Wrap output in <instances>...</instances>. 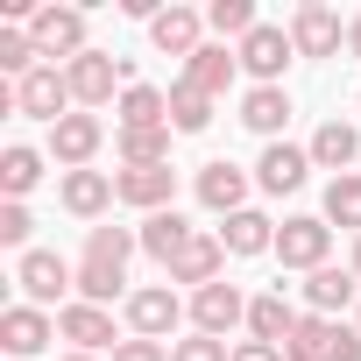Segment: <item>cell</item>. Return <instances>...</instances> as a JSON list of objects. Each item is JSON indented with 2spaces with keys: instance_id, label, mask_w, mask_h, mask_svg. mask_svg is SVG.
I'll return each mask as SVG.
<instances>
[{
  "instance_id": "4",
  "label": "cell",
  "mask_w": 361,
  "mask_h": 361,
  "mask_svg": "<svg viewBox=\"0 0 361 361\" xmlns=\"http://www.w3.org/2000/svg\"><path fill=\"white\" fill-rule=\"evenodd\" d=\"M177 319H185V305H177V290H170V283L128 290V326H135V340H170V333H177Z\"/></svg>"
},
{
  "instance_id": "41",
  "label": "cell",
  "mask_w": 361,
  "mask_h": 361,
  "mask_svg": "<svg viewBox=\"0 0 361 361\" xmlns=\"http://www.w3.org/2000/svg\"><path fill=\"white\" fill-rule=\"evenodd\" d=\"M347 50H354V57H361V15H354V22H347Z\"/></svg>"
},
{
  "instance_id": "24",
  "label": "cell",
  "mask_w": 361,
  "mask_h": 361,
  "mask_svg": "<svg viewBox=\"0 0 361 361\" xmlns=\"http://www.w3.org/2000/svg\"><path fill=\"white\" fill-rule=\"evenodd\" d=\"M220 248L227 255H262V248H276V227H269V213H234L227 227H220Z\"/></svg>"
},
{
  "instance_id": "8",
  "label": "cell",
  "mask_w": 361,
  "mask_h": 361,
  "mask_svg": "<svg viewBox=\"0 0 361 361\" xmlns=\"http://www.w3.org/2000/svg\"><path fill=\"white\" fill-rule=\"evenodd\" d=\"M241 319H248V298H241V290H234L227 276H220V283H206V290H192V326H199V333L227 340V333H234Z\"/></svg>"
},
{
  "instance_id": "44",
  "label": "cell",
  "mask_w": 361,
  "mask_h": 361,
  "mask_svg": "<svg viewBox=\"0 0 361 361\" xmlns=\"http://www.w3.org/2000/svg\"><path fill=\"white\" fill-rule=\"evenodd\" d=\"M354 326H361V312H354Z\"/></svg>"
},
{
  "instance_id": "26",
  "label": "cell",
  "mask_w": 361,
  "mask_h": 361,
  "mask_svg": "<svg viewBox=\"0 0 361 361\" xmlns=\"http://www.w3.org/2000/svg\"><path fill=\"white\" fill-rule=\"evenodd\" d=\"M234 64H241V50H227V43H206V50L185 64V78H192L199 92H227V85H234Z\"/></svg>"
},
{
  "instance_id": "23",
  "label": "cell",
  "mask_w": 361,
  "mask_h": 361,
  "mask_svg": "<svg viewBox=\"0 0 361 361\" xmlns=\"http://www.w3.org/2000/svg\"><path fill=\"white\" fill-rule=\"evenodd\" d=\"M361 156V128H347V121H326L319 135H312V163L319 170H333V177H347V163Z\"/></svg>"
},
{
  "instance_id": "31",
  "label": "cell",
  "mask_w": 361,
  "mask_h": 361,
  "mask_svg": "<svg viewBox=\"0 0 361 361\" xmlns=\"http://www.w3.org/2000/svg\"><path fill=\"white\" fill-rule=\"evenodd\" d=\"M128 290V269L114 262H78V305H114Z\"/></svg>"
},
{
  "instance_id": "21",
  "label": "cell",
  "mask_w": 361,
  "mask_h": 361,
  "mask_svg": "<svg viewBox=\"0 0 361 361\" xmlns=\"http://www.w3.org/2000/svg\"><path fill=\"white\" fill-rule=\"evenodd\" d=\"M114 121H121V135H135V128H170V92L128 85V92L114 99Z\"/></svg>"
},
{
  "instance_id": "14",
  "label": "cell",
  "mask_w": 361,
  "mask_h": 361,
  "mask_svg": "<svg viewBox=\"0 0 361 361\" xmlns=\"http://www.w3.org/2000/svg\"><path fill=\"white\" fill-rule=\"evenodd\" d=\"M305 170H312V149L269 142V149H262V163H255V185H262L269 199H283V192H298V185H305Z\"/></svg>"
},
{
  "instance_id": "42",
  "label": "cell",
  "mask_w": 361,
  "mask_h": 361,
  "mask_svg": "<svg viewBox=\"0 0 361 361\" xmlns=\"http://www.w3.org/2000/svg\"><path fill=\"white\" fill-rule=\"evenodd\" d=\"M347 269H354V276H361V234H354V262H347Z\"/></svg>"
},
{
  "instance_id": "28",
  "label": "cell",
  "mask_w": 361,
  "mask_h": 361,
  "mask_svg": "<svg viewBox=\"0 0 361 361\" xmlns=\"http://www.w3.org/2000/svg\"><path fill=\"white\" fill-rule=\"evenodd\" d=\"M333 333H340V319L305 312V319H298V333L283 340V361H326V354H333Z\"/></svg>"
},
{
  "instance_id": "35",
  "label": "cell",
  "mask_w": 361,
  "mask_h": 361,
  "mask_svg": "<svg viewBox=\"0 0 361 361\" xmlns=\"http://www.w3.org/2000/svg\"><path fill=\"white\" fill-rule=\"evenodd\" d=\"M206 29H220V36H255L262 22H255V8H248V0H213V8H206Z\"/></svg>"
},
{
  "instance_id": "6",
  "label": "cell",
  "mask_w": 361,
  "mask_h": 361,
  "mask_svg": "<svg viewBox=\"0 0 361 361\" xmlns=\"http://www.w3.org/2000/svg\"><path fill=\"white\" fill-rule=\"evenodd\" d=\"M114 199H121V206H142V220H149V213H163V206L177 199V170H170V163L114 170Z\"/></svg>"
},
{
  "instance_id": "39",
  "label": "cell",
  "mask_w": 361,
  "mask_h": 361,
  "mask_svg": "<svg viewBox=\"0 0 361 361\" xmlns=\"http://www.w3.org/2000/svg\"><path fill=\"white\" fill-rule=\"evenodd\" d=\"M326 361H361V326H340L333 333V354Z\"/></svg>"
},
{
  "instance_id": "11",
  "label": "cell",
  "mask_w": 361,
  "mask_h": 361,
  "mask_svg": "<svg viewBox=\"0 0 361 361\" xmlns=\"http://www.w3.org/2000/svg\"><path fill=\"white\" fill-rule=\"evenodd\" d=\"M99 142H106L99 114H64V121L50 128V156H57L64 170H85V163L99 156Z\"/></svg>"
},
{
  "instance_id": "1",
  "label": "cell",
  "mask_w": 361,
  "mask_h": 361,
  "mask_svg": "<svg viewBox=\"0 0 361 361\" xmlns=\"http://www.w3.org/2000/svg\"><path fill=\"white\" fill-rule=\"evenodd\" d=\"M128 71H135V64H128V57H106V50H85V57H71V64H64V78H71V99H78V114L106 106V99H114V85H121Z\"/></svg>"
},
{
  "instance_id": "13",
  "label": "cell",
  "mask_w": 361,
  "mask_h": 361,
  "mask_svg": "<svg viewBox=\"0 0 361 361\" xmlns=\"http://www.w3.org/2000/svg\"><path fill=\"white\" fill-rule=\"evenodd\" d=\"M199 29H206V15H192V8H163V15L149 22V43H156L163 57H185V64H192V57L206 50Z\"/></svg>"
},
{
  "instance_id": "37",
  "label": "cell",
  "mask_w": 361,
  "mask_h": 361,
  "mask_svg": "<svg viewBox=\"0 0 361 361\" xmlns=\"http://www.w3.org/2000/svg\"><path fill=\"white\" fill-rule=\"evenodd\" d=\"M36 234V220H29V206L22 199H8V206H0V248H22Z\"/></svg>"
},
{
  "instance_id": "30",
  "label": "cell",
  "mask_w": 361,
  "mask_h": 361,
  "mask_svg": "<svg viewBox=\"0 0 361 361\" xmlns=\"http://www.w3.org/2000/svg\"><path fill=\"white\" fill-rule=\"evenodd\" d=\"M149 163H170V128H135V135H121V170H149Z\"/></svg>"
},
{
  "instance_id": "36",
  "label": "cell",
  "mask_w": 361,
  "mask_h": 361,
  "mask_svg": "<svg viewBox=\"0 0 361 361\" xmlns=\"http://www.w3.org/2000/svg\"><path fill=\"white\" fill-rule=\"evenodd\" d=\"M170 361H234V347L213 340V333H192V340H177V347H170Z\"/></svg>"
},
{
  "instance_id": "15",
  "label": "cell",
  "mask_w": 361,
  "mask_h": 361,
  "mask_svg": "<svg viewBox=\"0 0 361 361\" xmlns=\"http://www.w3.org/2000/svg\"><path fill=\"white\" fill-rule=\"evenodd\" d=\"M220 269H227V248H220V234H192L185 248H177V262H170V283H220Z\"/></svg>"
},
{
  "instance_id": "22",
  "label": "cell",
  "mask_w": 361,
  "mask_h": 361,
  "mask_svg": "<svg viewBox=\"0 0 361 361\" xmlns=\"http://www.w3.org/2000/svg\"><path fill=\"white\" fill-rule=\"evenodd\" d=\"M64 206H71L78 220H99V213L114 206V177H106V170H64Z\"/></svg>"
},
{
  "instance_id": "3",
  "label": "cell",
  "mask_w": 361,
  "mask_h": 361,
  "mask_svg": "<svg viewBox=\"0 0 361 361\" xmlns=\"http://www.w3.org/2000/svg\"><path fill=\"white\" fill-rule=\"evenodd\" d=\"M326 248H333V227L326 220H312V213H298V220H283L276 227V262L283 269H326Z\"/></svg>"
},
{
  "instance_id": "7",
  "label": "cell",
  "mask_w": 361,
  "mask_h": 361,
  "mask_svg": "<svg viewBox=\"0 0 361 361\" xmlns=\"http://www.w3.org/2000/svg\"><path fill=\"white\" fill-rule=\"evenodd\" d=\"M29 36L43 57H85V8H36Z\"/></svg>"
},
{
  "instance_id": "20",
  "label": "cell",
  "mask_w": 361,
  "mask_h": 361,
  "mask_svg": "<svg viewBox=\"0 0 361 361\" xmlns=\"http://www.w3.org/2000/svg\"><path fill=\"white\" fill-rule=\"evenodd\" d=\"M298 319H305V312H290V298H283V290H262V298H248V340H269V347H283V340L298 333Z\"/></svg>"
},
{
  "instance_id": "12",
  "label": "cell",
  "mask_w": 361,
  "mask_h": 361,
  "mask_svg": "<svg viewBox=\"0 0 361 361\" xmlns=\"http://www.w3.org/2000/svg\"><path fill=\"white\" fill-rule=\"evenodd\" d=\"M340 15L326 8V0H305V8L290 15V43H298V57H333L340 50Z\"/></svg>"
},
{
  "instance_id": "2",
  "label": "cell",
  "mask_w": 361,
  "mask_h": 361,
  "mask_svg": "<svg viewBox=\"0 0 361 361\" xmlns=\"http://www.w3.org/2000/svg\"><path fill=\"white\" fill-rule=\"evenodd\" d=\"M15 283H22L29 305H57L64 290H78V269H71L64 255H50V248H29V255L15 262ZM57 312H64V305H57Z\"/></svg>"
},
{
  "instance_id": "38",
  "label": "cell",
  "mask_w": 361,
  "mask_h": 361,
  "mask_svg": "<svg viewBox=\"0 0 361 361\" xmlns=\"http://www.w3.org/2000/svg\"><path fill=\"white\" fill-rule=\"evenodd\" d=\"M114 361H170V347H163V340H121Z\"/></svg>"
},
{
  "instance_id": "19",
  "label": "cell",
  "mask_w": 361,
  "mask_h": 361,
  "mask_svg": "<svg viewBox=\"0 0 361 361\" xmlns=\"http://www.w3.org/2000/svg\"><path fill=\"white\" fill-rule=\"evenodd\" d=\"M354 290H361V276L326 262V269H312V276H305V312L333 319V312H347V305H354Z\"/></svg>"
},
{
  "instance_id": "27",
  "label": "cell",
  "mask_w": 361,
  "mask_h": 361,
  "mask_svg": "<svg viewBox=\"0 0 361 361\" xmlns=\"http://www.w3.org/2000/svg\"><path fill=\"white\" fill-rule=\"evenodd\" d=\"M241 121H248L255 135H283V121H290V92H283V85H255V92L241 99Z\"/></svg>"
},
{
  "instance_id": "33",
  "label": "cell",
  "mask_w": 361,
  "mask_h": 361,
  "mask_svg": "<svg viewBox=\"0 0 361 361\" xmlns=\"http://www.w3.org/2000/svg\"><path fill=\"white\" fill-rule=\"evenodd\" d=\"M326 220H333V227H354V234H361V177H354V170L326 185Z\"/></svg>"
},
{
  "instance_id": "29",
  "label": "cell",
  "mask_w": 361,
  "mask_h": 361,
  "mask_svg": "<svg viewBox=\"0 0 361 361\" xmlns=\"http://www.w3.org/2000/svg\"><path fill=\"white\" fill-rule=\"evenodd\" d=\"M206 121H213V92H199L192 78H177V85H170V128H177V135H199Z\"/></svg>"
},
{
  "instance_id": "34",
  "label": "cell",
  "mask_w": 361,
  "mask_h": 361,
  "mask_svg": "<svg viewBox=\"0 0 361 361\" xmlns=\"http://www.w3.org/2000/svg\"><path fill=\"white\" fill-rule=\"evenodd\" d=\"M135 248H142V241H135L128 227H92V234H85V262H114V269H128Z\"/></svg>"
},
{
  "instance_id": "43",
  "label": "cell",
  "mask_w": 361,
  "mask_h": 361,
  "mask_svg": "<svg viewBox=\"0 0 361 361\" xmlns=\"http://www.w3.org/2000/svg\"><path fill=\"white\" fill-rule=\"evenodd\" d=\"M64 361H99V354H64Z\"/></svg>"
},
{
  "instance_id": "17",
  "label": "cell",
  "mask_w": 361,
  "mask_h": 361,
  "mask_svg": "<svg viewBox=\"0 0 361 361\" xmlns=\"http://www.w3.org/2000/svg\"><path fill=\"white\" fill-rule=\"evenodd\" d=\"M57 333H64L78 354L121 347V340H114V319H106V305H64V312H57Z\"/></svg>"
},
{
  "instance_id": "25",
  "label": "cell",
  "mask_w": 361,
  "mask_h": 361,
  "mask_svg": "<svg viewBox=\"0 0 361 361\" xmlns=\"http://www.w3.org/2000/svg\"><path fill=\"white\" fill-rule=\"evenodd\" d=\"M36 185H43V156H36L29 142L0 149V192H8V199H29Z\"/></svg>"
},
{
  "instance_id": "10",
  "label": "cell",
  "mask_w": 361,
  "mask_h": 361,
  "mask_svg": "<svg viewBox=\"0 0 361 361\" xmlns=\"http://www.w3.org/2000/svg\"><path fill=\"white\" fill-rule=\"evenodd\" d=\"M50 333H57V319H50L43 305H8V312H0V347H8L15 361L43 354V347H50Z\"/></svg>"
},
{
  "instance_id": "32",
  "label": "cell",
  "mask_w": 361,
  "mask_h": 361,
  "mask_svg": "<svg viewBox=\"0 0 361 361\" xmlns=\"http://www.w3.org/2000/svg\"><path fill=\"white\" fill-rule=\"evenodd\" d=\"M36 57H43V50H36V36H29V29H0V71H8L15 85H22L29 71H43Z\"/></svg>"
},
{
  "instance_id": "16",
  "label": "cell",
  "mask_w": 361,
  "mask_h": 361,
  "mask_svg": "<svg viewBox=\"0 0 361 361\" xmlns=\"http://www.w3.org/2000/svg\"><path fill=\"white\" fill-rule=\"evenodd\" d=\"M290 57H298V43H290V29H269V22H262V29H255V36L241 43V64H248V71H255L262 85H276Z\"/></svg>"
},
{
  "instance_id": "40",
  "label": "cell",
  "mask_w": 361,
  "mask_h": 361,
  "mask_svg": "<svg viewBox=\"0 0 361 361\" xmlns=\"http://www.w3.org/2000/svg\"><path fill=\"white\" fill-rule=\"evenodd\" d=\"M234 361H283V347H269V340H241Z\"/></svg>"
},
{
  "instance_id": "5",
  "label": "cell",
  "mask_w": 361,
  "mask_h": 361,
  "mask_svg": "<svg viewBox=\"0 0 361 361\" xmlns=\"http://www.w3.org/2000/svg\"><path fill=\"white\" fill-rule=\"evenodd\" d=\"M15 106H22V114H36V121H50V128H57V121H64V114H71V106H78V99H71V78H64V71H57V64H43V71H29V78H22V85H15Z\"/></svg>"
},
{
  "instance_id": "9",
  "label": "cell",
  "mask_w": 361,
  "mask_h": 361,
  "mask_svg": "<svg viewBox=\"0 0 361 361\" xmlns=\"http://www.w3.org/2000/svg\"><path fill=\"white\" fill-rule=\"evenodd\" d=\"M199 206L206 213H220V220H234V213H248V170L241 163H206L199 170Z\"/></svg>"
},
{
  "instance_id": "18",
  "label": "cell",
  "mask_w": 361,
  "mask_h": 361,
  "mask_svg": "<svg viewBox=\"0 0 361 361\" xmlns=\"http://www.w3.org/2000/svg\"><path fill=\"white\" fill-rule=\"evenodd\" d=\"M192 234H199V227H192V220H185V213H177V206H163V213H149V220H142V227H135V241H142V248H149V255H156V262H163V269H170V262H177V248H185V241H192Z\"/></svg>"
}]
</instances>
